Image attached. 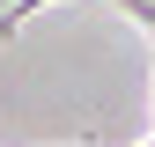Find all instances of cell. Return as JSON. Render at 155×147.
Listing matches in <instances>:
<instances>
[{
  "mask_svg": "<svg viewBox=\"0 0 155 147\" xmlns=\"http://www.w3.org/2000/svg\"><path fill=\"white\" fill-rule=\"evenodd\" d=\"M37 8H52V0H15V8H0V37H15V30H22Z\"/></svg>",
  "mask_w": 155,
  "mask_h": 147,
  "instance_id": "1",
  "label": "cell"
},
{
  "mask_svg": "<svg viewBox=\"0 0 155 147\" xmlns=\"http://www.w3.org/2000/svg\"><path fill=\"white\" fill-rule=\"evenodd\" d=\"M111 8H126V15H133V30H148V37H155V0H111Z\"/></svg>",
  "mask_w": 155,
  "mask_h": 147,
  "instance_id": "2",
  "label": "cell"
}]
</instances>
